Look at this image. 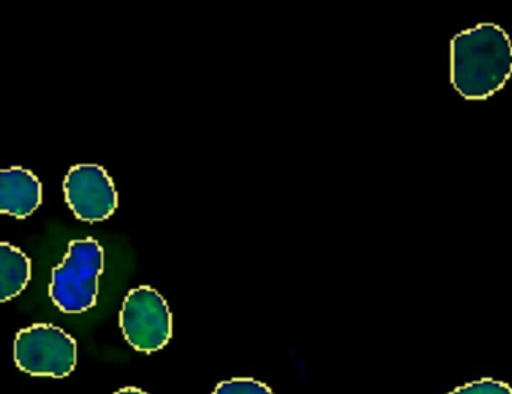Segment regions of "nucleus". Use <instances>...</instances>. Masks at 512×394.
Here are the masks:
<instances>
[{
    "mask_svg": "<svg viewBox=\"0 0 512 394\" xmlns=\"http://www.w3.org/2000/svg\"><path fill=\"white\" fill-rule=\"evenodd\" d=\"M512 75V42L498 24L481 23L451 41V83L465 99L481 101L504 89Z\"/></svg>",
    "mask_w": 512,
    "mask_h": 394,
    "instance_id": "1",
    "label": "nucleus"
},
{
    "mask_svg": "<svg viewBox=\"0 0 512 394\" xmlns=\"http://www.w3.org/2000/svg\"><path fill=\"white\" fill-rule=\"evenodd\" d=\"M102 273L101 243L93 237L72 240L62 263L51 272L48 296L63 314H83L96 306Z\"/></svg>",
    "mask_w": 512,
    "mask_h": 394,
    "instance_id": "2",
    "label": "nucleus"
},
{
    "mask_svg": "<svg viewBox=\"0 0 512 394\" xmlns=\"http://www.w3.org/2000/svg\"><path fill=\"white\" fill-rule=\"evenodd\" d=\"M14 362L32 377L66 378L77 366V342L53 324H33L15 336Z\"/></svg>",
    "mask_w": 512,
    "mask_h": 394,
    "instance_id": "3",
    "label": "nucleus"
},
{
    "mask_svg": "<svg viewBox=\"0 0 512 394\" xmlns=\"http://www.w3.org/2000/svg\"><path fill=\"white\" fill-rule=\"evenodd\" d=\"M126 342L140 353H155L173 338V314L155 288L141 285L129 291L119 317Z\"/></svg>",
    "mask_w": 512,
    "mask_h": 394,
    "instance_id": "4",
    "label": "nucleus"
},
{
    "mask_svg": "<svg viewBox=\"0 0 512 394\" xmlns=\"http://www.w3.org/2000/svg\"><path fill=\"white\" fill-rule=\"evenodd\" d=\"M66 204L75 218L89 224L111 218L119 207V194L104 167L80 164L63 180Z\"/></svg>",
    "mask_w": 512,
    "mask_h": 394,
    "instance_id": "5",
    "label": "nucleus"
},
{
    "mask_svg": "<svg viewBox=\"0 0 512 394\" xmlns=\"http://www.w3.org/2000/svg\"><path fill=\"white\" fill-rule=\"evenodd\" d=\"M42 203V183L23 167L0 170V213L23 219Z\"/></svg>",
    "mask_w": 512,
    "mask_h": 394,
    "instance_id": "6",
    "label": "nucleus"
},
{
    "mask_svg": "<svg viewBox=\"0 0 512 394\" xmlns=\"http://www.w3.org/2000/svg\"><path fill=\"white\" fill-rule=\"evenodd\" d=\"M32 278V261L21 249L0 242V303L20 296Z\"/></svg>",
    "mask_w": 512,
    "mask_h": 394,
    "instance_id": "7",
    "label": "nucleus"
},
{
    "mask_svg": "<svg viewBox=\"0 0 512 394\" xmlns=\"http://www.w3.org/2000/svg\"><path fill=\"white\" fill-rule=\"evenodd\" d=\"M212 394H274L270 387L252 378H233L222 381Z\"/></svg>",
    "mask_w": 512,
    "mask_h": 394,
    "instance_id": "8",
    "label": "nucleus"
},
{
    "mask_svg": "<svg viewBox=\"0 0 512 394\" xmlns=\"http://www.w3.org/2000/svg\"><path fill=\"white\" fill-rule=\"evenodd\" d=\"M448 394H512V389L502 381L481 380L466 384Z\"/></svg>",
    "mask_w": 512,
    "mask_h": 394,
    "instance_id": "9",
    "label": "nucleus"
},
{
    "mask_svg": "<svg viewBox=\"0 0 512 394\" xmlns=\"http://www.w3.org/2000/svg\"><path fill=\"white\" fill-rule=\"evenodd\" d=\"M114 394H149V393L143 392V390L137 389V387H125V389L119 390V392H116Z\"/></svg>",
    "mask_w": 512,
    "mask_h": 394,
    "instance_id": "10",
    "label": "nucleus"
}]
</instances>
